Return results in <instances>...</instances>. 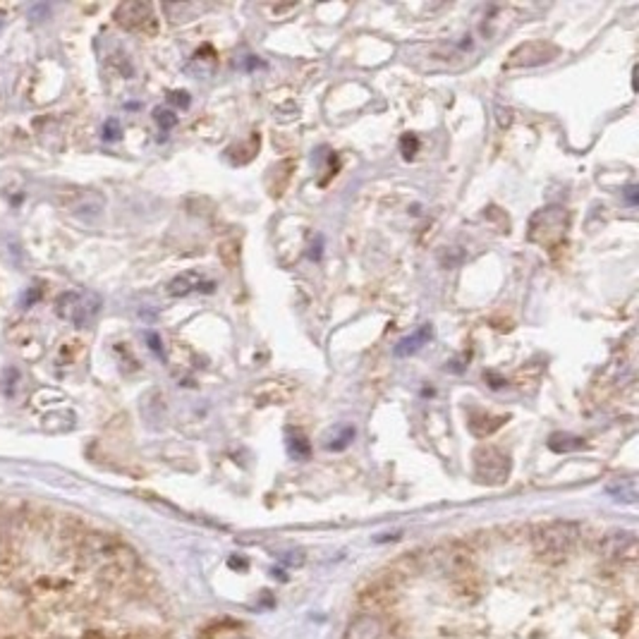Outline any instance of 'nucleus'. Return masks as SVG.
<instances>
[{
  "label": "nucleus",
  "instance_id": "f257e3e1",
  "mask_svg": "<svg viewBox=\"0 0 639 639\" xmlns=\"http://www.w3.org/2000/svg\"><path fill=\"white\" fill-rule=\"evenodd\" d=\"M580 544V525L568 522V519H556L539 525L532 534V546L541 560L549 563H560L575 550Z\"/></svg>",
  "mask_w": 639,
  "mask_h": 639
},
{
  "label": "nucleus",
  "instance_id": "f03ea898",
  "mask_svg": "<svg viewBox=\"0 0 639 639\" xmlns=\"http://www.w3.org/2000/svg\"><path fill=\"white\" fill-rule=\"evenodd\" d=\"M99 311H101V299L91 295V292L68 290L56 302L58 317L75 323V326H89Z\"/></svg>",
  "mask_w": 639,
  "mask_h": 639
},
{
  "label": "nucleus",
  "instance_id": "7ed1b4c3",
  "mask_svg": "<svg viewBox=\"0 0 639 639\" xmlns=\"http://www.w3.org/2000/svg\"><path fill=\"white\" fill-rule=\"evenodd\" d=\"M475 477L481 484H488V487H498V484H506L508 477H510V457L508 453H503L496 445H481L475 450Z\"/></svg>",
  "mask_w": 639,
  "mask_h": 639
},
{
  "label": "nucleus",
  "instance_id": "20e7f679",
  "mask_svg": "<svg viewBox=\"0 0 639 639\" xmlns=\"http://www.w3.org/2000/svg\"><path fill=\"white\" fill-rule=\"evenodd\" d=\"M565 228H568V214L558 206H549V209L539 211L532 218V225H529V240L539 242V245H556V242L563 240Z\"/></svg>",
  "mask_w": 639,
  "mask_h": 639
},
{
  "label": "nucleus",
  "instance_id": "39448f33",
  "mask_svg": "<svg viewBox=\"0 0 639 639\" xmlns=\"http://www.w3.org/2000/svg\"><path fill=\"white\" fill-rule=\"evenodd\" d=\"M115 22L127 29V32H146L149 26L156 29V17H153V7L141 0H127L115 7L113 13Z\"/></svg>",
  "mask_w": 639,
  "mask_h": 639
},
{
  "label": "nucleus",
  "instance_id": "423d86ee",
  "mask_svg": "<svg viewBox=\"0 0 639 639\" xmlns=\"http://www.w3.org/2000/svg\"><path fill=\"white\" fill-rule=\"evenodd\" d=\"M602 553L606 560L613 563H633L637 558V537L633 532H608L602 541Z\"/></svg>",
  "mask_w": 639,
  "mask_h": 639
},
{
  "label": "nucleus",
  "instance_id": "0eeeda50",
  "mask_svg": "<svg viewBox=\"0 0 639 639\" xmlns=\"http://www.w3.org/2000/svg\"><path fill=\"white\" fill-rule=\"evenodd\" d=\"M556 53H558L556 46L544 44V41H529V44L518 46V48L510 53V60L506 63V68L508 70H513V68H534V65L553 60Z\"/></svg>",
  "mask_w": 639,
  "mask_h": 639
},
{
  "label": "nucleus",
  "instance_id": "6e6552de",
  "mask_svg": "<svg viewBox=\"0 0 639 639\" xmlns=\"http://www.w3.org/2000/svg\"><path fill=\"white\" fill-rule=\"evenodd\" d=\"M214 280H209L204 273L199 271H184L180 273V276H175V278L171 280V285H168V292H171L173 298H184V295H190V292H214Z\"/></svg>",
  "mask_w": 639,
  "mask_h": 639
},
{
  "label": "nucleus",
  "instance_id": "1a4fd4ad",
  "mask_svg": "<svg viewBox=\"0 0 639 639\" xmlns=\"http://www.w3.org/2000/svg\"><path fill=\"white\" fill-rule=\"evenodd\" d=\"M434 338V326L431 323H422L417 330H412L410 336L400 338L398 342H395V348H393V355L395 357H412L417 355L419 350L424 348V345H429V340Z\"/></svg>",
  "mask_w": 639,
  "mask_h": 639
},
{
  "label": "nucleus",
  "instance_id": "9d476101",
  "mask_svg": "<svg viewBox=\"0 0 639 639\" xmlns=\"http://www.w3.org/2000/svg\"><path fill=\"white\" fill-rule=\"evenodd\" d=\"M342 639H383V623L373 613L357 615L348 625Z\"/></svg>",
  "mask_w": 639,
  "mask_h": 639
},
{
  "label": "nucleus",
  "instance_id": "9b49d317",
  "mask_svg": "<svg viewBox=\"0 0 639 639\" xmlns=\"http://www.w3.org/2000/svg\"><path fill=\"white\" fill-rule=\"evenodd\" d=\"M467 424L475 436H488V434H494L496 429H500V426L506 424V417H491V414L479 412V414H472V417H469Z\"/></svg>",
  "mask_w": 639,
  "mask_h": 639
},
{
  "label": "nucleus",
  "instance_id": "f8f14e48",
  "mask_svg": "<svg viewBox=\"0 0 639 639\" xmlns=\"http://www.w3.org/2000/svg\"><path fill=\"white\" fill-rule=\"evenodd\" d=\"M587 445V441L580 436H572V434H550L549 436V448L553 450V453H575V450L584 448Z\"/></svg>",
  "mask_w": 639,
  "mask_h": 639
},
{
  "label": "nucleus",
  "instance_id": "ddd939ff",
  "mask_svg": "<svg viewBox=\"0 0 639 639\" xmlns=\"http://www.w3.org/2000/svg\"><path fill=\"white\" fill-rule=\"evenodd\" d=\"M608 494L618 500H625V503H634L637 500V481L633 477L613 481V484H608Z\"/></svg>",
  "mask_w": 639,
  "mask_h": 639
},
{
  "label": "nucleus",
  "instance_id": "4468645a",
  "mask_svg": "<svg viewBox=\"0 0 639 639\" xmlns=\"http://www.w3.org/2000/svg\"><path fill=\"white\" fill-rule=\"evenodd\" d=\"M355 441V426H350V424H340V426H336V431L330 434L329 438H326V448L329 450H345L348 448L350 444Z\"/></svg>",
  "mask_w": 639,
  "mask_h": 639
},
{
  "label": "nucleus",
  "instance_id": "2eb2a0df",
  "mask_svg": "<svg viewBox=\"0 0 639 639\" xmlns=\"http://www.w3.org/2000/svg\"><path fill=\"white\" fill-rule=\"evenodd\" d=\"M288 448H290V456L298 457V460H304V457H309V441L302 436V434H295V436L288 438Z\"/></svg>",
  "mask_w": 639,
  "mask_h": 639
},
{
  "label": "nucleus",
  "instance_id": "dca6fc26",
  "mask_svg": "<svg viewBox=\"0 0 639 639\" xmlns=\"http://www.w3.org/2000/svg\"><path fill=\"white\" fill-rule=\"evenodd\" d=\"M153 118H156V122H159L161 130H165V132L178 125V115L173 113V110H161L159 108V110L153 113Z\"/></svg>",
  "mask_w": 639,
  "mask_h": 639
},
{
  "label": "nucleus",
  "instance_id": "f3484780",
  "mask_svg": "<svg viewBox=\"0 0 639 639\" xmlns=\"http://www.w3.org/2000/svg\"><path fill=\"white\" fill-rule=\"evenodd\" d=\"M400 152H403V156H405V159H414V153L419 152L417 137H414V134H405V137L400 140Z\"/></svg>",
  "mask_w": 639,
  "mask_h": 639
},
{
  "label": "nucleus",
  "instance_id": "a211bd4d",
  "mask_svg": "<svg viewBox=\"0 0 639 639\" xmlns=\"http://www.w3.org/2000/svg\"><path fill=\"white\" fill-rule=\"evenodd\" d=\"M171 101H175V103H180L183 108H187L190 106V94H187V91H175V94H171Z\"/></svg>",
  "mask_w": 639,
  "mask_h": 639
},
{
  "label": "nucleus",
  "instance_id": "6ab92c4d",
  "mask_svg": "<svg viewBox=\"0 0 639 639\" xmlns=\"http://www.w3.org/2000/svg\"><path fill=\"white\" fill-rule=\"evenodd\" d=\"M625 196H627V202H630V206H634V204H637V187H627Z\"/></svg>",
  "mask_w": 639,
  "mask_h": 639
},
{
  "label": "nucleus",
  "instance_id": "aec40b11",
  "mask_svg": "<svg viewBox=\"0 0 639 639\" xmlns=\"http://www.w3.org/2000/svg\"><path fill=\"white\" fill-rule=\"evenodd\" d=\"M137 639H165L163 634H156V633H149V634H140Z\"/></svg>",
  "mask_w": 639,
  "mask_h": 639
},
{
  "label": "nucleus",
  "instance_id": "412c9836",
  "mask_svg": "<svg viewBox=\"0 0 639 639\" xmlns=\"http://www.w3.org/2000/svg\"><path fill=\"white\" fill-rule=\"evenodd\" d=\"M237 639H245V637H237Z\"/></svg>",
  "mask_w": 639,
  "mask_h": 639
}]
</instances>
